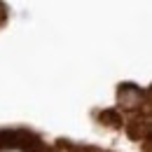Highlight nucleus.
Wrapping results in <instances>:
<instances>
[{
	"instance_id": "f257e3e1",
	"label": "nucleus",
	"mask_w": 152,
	"mask_h": 152,
	"mask_svg": "<svg viewBox=\"0 0 152 152\" xmlns=\"http://www.w3.org/2000/svg\"><path fill=\"white\" fill-rule=\"evenodd\" d=\"M143 96H148V91H143L140 87H136L131 82H124L117 87V103L122 110H138L143 105Z\"/></svg>"
},
{
	"instance_id": "f03ea898",
	"label": "nucleus",
	"mask_w": 152,
	"mask_h": 152,
	"mask_svg": "<svg viewBox=\"0 0 152 152\" xmlns=\"http://www.w3.org/2000/svg\"><path fill=\"white\" fill-rule=\"evenodd\" d=\"M14 150L21 152H47V145L42 143L35 131L31 129H14Z\"/></svg>"
},
{
	"instance_id": "7ed1b4c3",
	"label": "nucleus",
	"mask_w": 152,
	"mask_h": 152,
	"mask_svg": "<svg viewBox=\"0 0 152 152\" xmlns=\"http://www.w3.org/2000/svg\"><path fill=\"white\" fill-rule=\"evenodd\" d=\"M94 117L98 122H103V124H108V126H124V117L119 110H115V108H108V110H96Z\"/></svg>"
}]
</instances>
